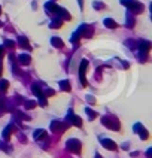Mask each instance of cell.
I'll return each mask as SVG.
<instances>
[{
  "label": "cell",
  "mask_w": 152,
  "mask_h": 158,
  "mask_svg": "<svg viewBox=\"0 0 152 158\" xmlns=\"http://www.w3.org/2000/svg\"><path fill=\"white\" fill-rule=\"evenodd\" d=\"M102 124L107 128H110L113 131H118L119 130V121L116 119L115 116H103L102 119Z\"/></svg>",
  "instance_id": "6da1fadb"
},
{
  "label": "cell",
  "mask_w": 152,
  "mask_h": 158,
  "mask_svg": "<svg viewBox=\"0 0 152 158\" xmlns=\"http://www.w3.org/2000/svg\"><path fill=\"white\" fill-rule=\"evenodd\" d=\"M121 3L124 6L130 7V9L133 11V14H140L143 11V5L139 3V2H136V0H121Z\"/></svg>",
  "instance_id": "7a4b0ae2"
},
{
  "label": "cell",
  "mask_w": 152,
  "mask_h": 158,
  "mask_svg": "<svg viewBox=\"0 0 152 158\" xmlns=\"http://www.w3.org/2000/svg\"><path fill=\"white\" fill-rule=\"evenodd\" d=\"M87 67H88V60H82L79 64V79H80V84L82 86H87L88 82H87V78H85V72H87Z\"/></svg>",
  "instance_id": "3957f363"
},
{
  "label": "cell",
  "mask_w": 152,
  "mask_h": 158,
  "mask_svg": "<svg viewBox=\"0 0 152 158\" xmlns=\"http://www.w3.org/2000/svg\"><path fill=\"white\" fill-rule=\"evenodd\" d=\"M67 149L72 152H75V154H79L80 152V142L78 139H70L67 140Z\"/></svg>",
  "instance_id": "277c9868"
},
{
  "label": "cell",
  "mask_w": 152,
  "mask_h": 158,
  "mask_svg": "<svg viewBox=\"0 0 152 158\" xmlns=\"http://www.w3.org/2000/svg\"><path fill=\"white\" fill-rule=\"evenodd\" d=\"M139 48H140V52H142V60H146V55H148V52H149V49H151V43L149 42H140L139 43Z\"/></svg>",
  "instance_id": "5b68a950"
},
{
  "label": "cell",
  "mask_w": 152,
  "mask_h": 158,
  "mask_svg": "<svg viewBox=\"0 0 152 158\" xmlns=\"http://www.w3.org/2000/svg\"><path fill=\"white\" fill-rule=\"evenodd\" d=\"M134 131H137V134L143 139V140H146L148 137H149V134H148V131L145 130V127H143L142 124H136L134 125Z\"/></svg>",
  "instance_id": "8992f818"
},
{
  "label": "cell",
  "mask_w": 152,
  "mask_h": 158,
  "mask_svg": "<svg viewBox=\"0 0 152 158\" xmlns=\"http://www.w3.org/2000/svg\"><path fill=\"white\" fill-rule=\"evenodd\" d=\"M66 128H67V125L61 124V122H58V121H52L51 122V130L52 131H60V133H61V131H64Z\"/></svg>",
  "instance_id": "52a82bcc"
},
{
  "label": "cell",
  "mask_w": 152,
  "mask_h": 158,
  "mask_svg": "<svg viewBox=\"0 0 152 158\" xmlns=\"http://www.w3.org/2000/svg\"><path fill=\"white\" fill-rule=\"evenodd\" d=\"M16 58H18V63L22 64V66H29L30 61H31V57L29 54H20Z\"/></svg>",
  "instance_id": "ba28073f"
},
{
  "label": "cell",
  "mask_w": 152,
  "mask_h": 158,
  "mask_svg": "<svg viewBox=\"0 0 152 158\" xmlns=\"http://www.w3.org/2000/svg\"><path fill=\"white\" fill-rule=\"evenodd\" d=\"M102 145L106 149H109V151H115L116 149V143L113 142V140H110V139H102Z\"/></svg>",
  "instance_id": "9c48e42d"
},
{
  "label": "cell",
  "mask_w": 152,
  "mask_h": 158,
  "mask_svg": "<svg viewBox=\"0 0 152 158\" xmlns=\"http://www.w3.org/2000/svg\"><path fill=\"white\" fill-rule=\"evenodd\" d=\"M45 7H46L48 12H52V14H58V11H60V7L54 3V2H48L46 5H45Z\"/></svg>",
  "instance_id": "30bf717a"
},
{
  "label": "cell",
  "mask_w": 152,
  "mask_h": 158,
  "mask_svg": "<svg viewBox=\"0 0 152 158\" xmlns=\"http://www.w3.org/2000/svg\"><path fill=\"white\" fill-rule=\"evenodd\" d=\"M33 137H34L36 140H39V139H46V131H45V130H36L34 134H33Z\"/></svg>",
  "instance_id": "8fae6325"
},
{
  "label": "cell",
  "mask_w": 152,
  "mask_h": 158,
  "mask_svg": "<svg viewBox=\"0 0 152 158\" xmlns=\"http://www.w3.org/2000/svg\"><path fill=\"white\" fill-rule=\"evenodd\" d=\"M51 43H52V46H57V48H63V46H64V43H63V40L60 37H52Z\"/></svg>",
  "instance_id": "7c38bea8"
},
{
  "label": "cell",
  "mask_w": 152,
  "mask_h": 158,
  "mask_svg": "<svg viewBox=\"0 0 152 158\" xmlns=\"http://www.w3.org/2000/svg\"><path fill=\"white\" fill-rule=\"evenodd\" d=\"M18 43H20V46H22L24 49H30V43L27 40V37H20L18 39Z\"/></svg>",
  "instance_id": "4fadbf2b"
},
{
  "label": "cell",
  "mask_w": 152,
  "mask_h": 158,
  "mask_svg": "<svg viewBox=\"0 0 152 158\" xmlns=\"http://www.w3.org/2000/svg\"><path fill=\"white\" fill-rule=\"evenodd\" d=\"M12 131H14V125H7L6 128H5V131H3V139H9L11 137V134H12Z\"/></svg>",
  "instance_id": "5bb4252c"
},
{
  "label": "cell",
  "mask_w": 152,
  "mask_h": 158,
  "mask_svg": "<svg viewBox=\"0 0 152 158\" xmlns=\"http://www.w3.org/2000/svg\"><path fill=\"white\" fill-rule=\"evenodd\" d=\"M104 25H106L107 29H115V27H116V22H115L112 18H106V20H104Z\"/></svg>",
  "instance_id": "9a60e30c"
},
{
  "label": "cell",
  "mask_w": 152,
  "mask_h": 158,
  "mask_svg": "<svg viewBox=\"0 0 152 158\" xmlns=\"http://www.w3.org/2000/svg\"><path fill=\"white\" fill-rule=\"evenodd\" d=\"M31 91L37 95V97H42V95H43V91L39 88V85H31Z\"/></svg>",
  "instance_id": "2e32d148"
},
{
  "label": "cell",
  "mask_w": 152,
  "mask_h": 158,
  "mask_svg": "<svg viewBox=\"0 0 152 158\" xmlns=\"http://www.w3.org/2000/svg\"><path fill=\"white\" fill-rule=\"evenodd\" d=\"M7 88H9V82L6 79H2V81H0V90H2V93H6Z\"/></svg>",
  "instance_id": "e0dca14e"
},
{
  "label": "cell",
  "mask_w": 152,
  "mask_h": 158,
  "mask_svg": "<svg viewBox=\"0 0 152 158\" xmlns=\"http://www.w3.org/2000/svg\"><path fill=\"white\" fill-rule=\"evenodd\" d=\"M61 22H63V20H61V18L54 20V21L51 22V29H60V27H61Z\"/></svg>",
  "instance_id": "ac0fdd59"
},
{
  "label": "cell",
  "mask_w": 152,
  "mask_h": 158,
  "mask_svg": "<svg viewBox=\"0 0 152 158\" xmlns=\"http://www.w3.org/2000/svg\"><path fill=\"white\" fill-rule=\"evenodd\" d=\"M60 86L63 91H70V82L69 81H61L60 82Z\"/></svg>",
  "instance_id": "d6986e66"
},
{
  "label": "cell",
  "mask_w": 152,
  "mask_h": 158,
  "mask_svg": "<svg viewBox=\"0 0 152 158\" xmlns=\"http://www.w3.org/2000/svg\"><path fill=\"white\" fill-rule=\"evenodd\" d=\"M24 106H25V109H33V108H36V101L34 100H25Z\"/></svg>",
  "instance_id": "ffe728a7"
},
{
  "label": "cell",
  "mask_w": 152,
  "mask_h": 158,
  "mask_svg": "<svg viewBox=\"0 0 152 158\" xmlns=\"http://www.w3.org/2000/svg\"><path fill=\"white\" fill-rule=\"evenodd\" d=\"M85 112H87V115H88L89 118H91V119L97 116V113H95V112H94L93 109H89V108H87V109H85Z\"/></svg>",
  "instance_id": "44dd1931"
},
{
  "label": "cell",
  "mask_w": 152,
  "mask_h": 158,
  "mask_svg": "<svg viewBox=\"0 0 152 158\" xmlns=\"http://www.w3.org/2000/svg\"><path fill=\"white\" fill-rule=\"evenodd\" d=\"M5 46H6V48H14V46H15V42L7 39V40H5Z\"/></svg>",
  "instance_id": "7402d4cb"
},
{
  "label": "cell",
  "mask_w": 152,
  "mask_h": 158,
  "mask_svg": "<svg viewBox=\"0 0 152 158\" xmlns=\"http://www.w3.org/2000/svg\"><path fill=\"white\" fill-rule=\"evenodd\" d=\"M127 24H128V27H130V29L134 25V18H133L131 15H128V16H127Z\"/></svg>",
  "instance_id": "603a6c76"
},
{
  "label": "cell",
  "mask_w": 152,
  "mask_h": 158,
  "mask_svg": "<svg viewBox=\"0 0 152 158\" xmlns=\"http://www.w3.org/2000/svg\"><path fill=\"white\" fill-rule=\"evenodd\" d=\"M54 94H55V91L51 90V88H46V90H45V93H43L45 97H46V95H54Z\"/></svg>",
  "instance_id": "cb8c5ba5"
},
{
  "label": "cell",
  "mask_w": 152,
  "mask_h": 158,
  "mask_svg": "<svg viewBox=\"0 0 152 158\" xmlns=\"http://www.w3.org/2000/svg\"><path fill=\"white\" fill-rule=\"evenodd\" d=\"M39 103H40V106H46V104H48L46 99H45V95H42V97H39Z\"/></svg>",
  "instance_id": "d4e9b609"
},
{
  "label": "cell",
  "mask_w": 152,
  "mask_h": 158,
  "mask_svg": "<svg viewBox=\"0 0 152 158\" xmlns=\"http://www.w3.org/2000/svg\"><path fill=\"white\" fill-rule=\"evenodd\" d=\"M93 5H94L95 9H103V7H104V5H103V3H100V2H94Z\"/></svg>",
  "instance_id": "484cf974"
},
{
  "label": "cell",
  "mask_w": 152,
  "mask_h": 158,
  "mask_svg": "<svg viewBox=\"0 0 152 158\" xmlns=\"http://www.w3.org/2000/svg\"><path fill=\"white\" fill-rule=\"evenodd\" d=\"M87 100H88V103H93V104L95 103V99L93 97V95H87Z\"/></svg>",
  "instance_id": "4316f807"
},
{
  "label": "cell",
  "mask_w": 152,
  "mask_h": 158,
  "mask_svg": "<svg viewBox=\"0 0 152 158\" xmlns=\"http://www.w3.org/2000/svg\"><path fill=\"white\" fill-rule=\"evenodd\" d=\"M146 157H148V158H152V149H151V148L146 151Z\"/></svg>",
  "instance_id": "83f0119b"
},
{
  "label": "cell",
  "mask_w": 152,
  "mask_h": 158,
  "mask_svg": "<svg viewBox=\"0 0 152 158\" xmlns=\"http://www.w3.org/2000/svg\"><path fill=\"white\" fill-rule=\"evenodd\" d=\"M16 101H18V103H24L25 100H24L22 97H20V95H16Z\"/></svg>",
  "instance_id": "f1b7e54d"
},
{
  "label": "cell",
  "mask_w": 152,
  "mask_h": 158,
  "mask_svg": "<svg viewBox=\"0 0 152 158\" xmlns=\"http://www.w3.org/2000/svg\"><path fill=\"white\" fill-rule=\"evenodd\" d=\"M128 148H130V143H122V149H125V151H127Z\"/></svg>",
  "instance_id": "f546056e"
},
{
  "label": "cell",
  "mask_w": 152,
  "mask_h": 158,
  "mask_svg": "<svg viewBox=\"0 0 152 158\" xmlns=\"http://www.w3.org/2000/svg\"><path fill=\"white\" fill-rule=\"evenodd\" d=\"M3 52H5V46H0V57L3 55Z\"/></svg>",
  "instance_id": "4dcf8cb0"
},
{
  "label": "cell",
  "mask_w": 152,
  "mask_h": 158,
  "mask_svg": "<svg viewBox=\"0 0 152 158\" xmlns=\"http://www.w3.org/2000/svg\"><path fill=\"white\" fill-rule=\"evenodd\" d=\"M95 158H102V155L100 154H95Z\"/></svg>",
  "instance_id": "1f68e13d"
},
{
  "label": "cell",
  "mask_w": 152,
  "mask_h": 158,
  "mask_svg": "<svg viewBox=\"0 0 152 158\" xmlns=\"http://www.w3.org/2000/svg\"><path fill=\"white\" fill-rule=\"evenodd\" d=\"M0 75H2V66H0Z\"/></svg>",
  "instance_id": "d6a6232c"
},
{
  "label": "cell",
  "mask_w": 152,
  "mask_h": 158,
  "mask_svg": "<svg viewBox=\"0 0 152 158\" xmlns=\"http://www.w3.org/2000/svg\"><path fill=\"white\" fill-rule=\"evenodd\" d=\"M0 27H2V22H0Z\"/></svg>",
  "instance_id": "836d02e7"
},
{
  "label": "cell",
  "mask_w": 152,
  "mask_h": 158,
  "mask_svg": "<svg viewBox=\"0 0 152 158\" xmlns=\"http://www.w3.org/2000/svg\"><path fill=\"white\" fill-rule=\"evenodd\" d=\"M0 12H2V7H0Z\"/></svg>",
  "instance_id": "e575fe53"
}]
</instances>
